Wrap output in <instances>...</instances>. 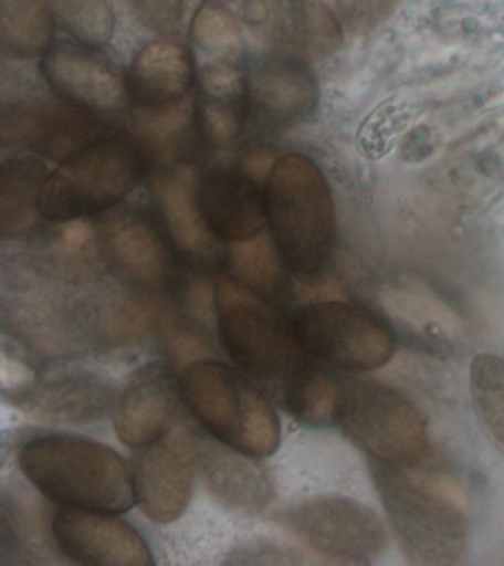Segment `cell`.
<instances>
[{
    "mask_svg": "<svg viewBox=\"0 0 504 566\" xmlns=\"http://www.w3.org/2000/svg\"><path fill=\"white\" fill-rule=\"evenodd\" d=\"M30 484L61 507L125 513L137 503L133 468L109 447L72 433L30 438L19 451Z\"/></svg>",
    "mask_w": 504,
    "mask_h": 566,
    "instance_id": "6da1fadb",
    "label": "cell"
},
{
    "mask_svg": "<svg viewBox=\"0 0 504 566\" xmlns=\"http://www.w3.org/2000/svg\"><path fill=\"white\" fill-rule=\"evenodd\" d=\"M424 460L413 464L375 463L372 475L406 556L414 564H454L466 548V512L449 482L431 471Z\"/></svg>",
    "mask_w": 504,
    "mask_h": 566,
    "instance_id": "7a4b0ae2",
    "label": "cell"
},
{
    "mask_svg": "<svg viewBox=\"0 0 504 566\" xmlns=\"http://www.w3.org/2000/svg\"><path fill=\"white\" fill-rule=\"evenodd\" d=\"M214 315L219 342L228 357L274 398L314 358L302 348L293 318L243 281L219 283Z\"/></svg>",
    "mask_w": 504,
    "mask_h": 566,
    "instance_id": "3957f363",
    "label": "cell"
},
{
    "mask_svg": "<svg viewBox=\"0 0 504 566\" xmlns=\"http://www.w3.org/2000/svg\"><path fill=\"white\" fill-rule=\"evenodd\" d=\"M266 221L284 266L304 281L318 279L336 241L330 190L304 156L283 157L270 175Z\"/></svg>",
    "mask_w": 504,
    "mask_h": 566,
    "instance_id": "277c9868",
    "label": "cell"
},
{
    "mask_svg": "<svg viewBox=\"0 0 504 566\" xmlns=\"http://www.w3.org/2000/svg\"><path fill=\"white\" fill-rule=\"evenodd\" d=\"M181 388L191 415L219 444L252 459L270 458L279 450L277 412L243 371L201 359L187 367Z\"/></svg>",
    "mask_w": 504,
    "mask_h": 566,
    "instance_id": "5b68a950",
    "label": "cell"
},
{
    "mask_svg": "<svg viewBox=\"0 0 504 566\" xmlns=\"http://www.w3.org/2000/svg\"><path fill=\"white\" fill-rule=\"evenodd\" d=\"M337 424L372 463L413 464L427 459V417L409 397L382 381L345 384Z\"/></svg>",
    "mask_w": 504,
    "mask_h": 566,
    "instance_id": "8992f818",
    "label": "cell"
},
{
    "mask_svg": "<svg viewBox=\"0 0 504 566\" xmlns=\"http://www.w3.org/2000/svg\"><path fill=\"white\" fill-rule=\"evenodd\" d=\"M292 318L305 353L337 370H377L387 366L397 350L391 324L364 306L339 301L314 302Z\"/></svg>",
    "mask_w": 504,
    "mask_h": 566,
    "instance_id": "52a82bcc",
    "label": "cell"
},
{
    "mask_svg": "<svg viewBox=\"0 0 504 566\" xmlns=\"http://www.w3.org/2000/svg\"><path fill=\"white\" fill-rule=\"evenodd\" d=\"M141 161L118 139H101L70 156L43 188L39 212L52 221H77L116 205L137 186Z\"/></svg>",
    "mask_w": 504,
    "mask_h": 566,
    "instance_id": "ba28073f",
    "label": "cell"
},
{
    "mask_svg": "<svg viewBox=\"0 0 504 566\" xmlns=\"http://www.w3.org/2000/svg\"><path fill=\"white\" fill-rule=\"evenodd\" d=\"M12 402L38 419L85 424L116 408V384L104 373L60 363L25 376L11 389Z\"/></svg>",
    "mask_w": 504,
    "mask_h": 566,
    "instance_id": "9c48e42d",
    "label": "cell"
},
{
    "mask_svg": "<svg viewBox=\"0 0 504 566\" xmlns=\"http://www.w3.org/2000/svg\"><path fill=\"white\" fill-rule=\"evenodd\" d=\"M287 521L302 542L344 564H371L387 546L382 520L357 500L313 499L293 509Z\"/></svg>",
    "mask_w": 504,
    "mask_h": 566,
    "instance_id": "30bf717a",
    "label": "cell"
},
{
    "mask_svg": "<svg viewBox=\"0 0 504 566\" xmlns=\"http://www.w3.org/2000/svg\"><path fill=\"white\" fill-rule=\"evenodd\" d=\"M199 442L182 419L160 440L137 450L133 464L135 497L157 524H170L186 513L195 489Z\"/></svg>",
    "mask_w": 504,
    "mask_h": 566,
    "instance_id": "8fae6325",
    "label": "cell"
},
{
    "mask_svg": "<svg viewBox=\"0 0 504 566\" xmlns=\"http://www.w3.org/2000/svg\"><path fill=\"white\" fill-rule=\"evenodd\" d=\"M243 14L258 39L287 54L319 60L340 45L344 28L319 0H245Z\"/></svg>",
    "mask_w": 504,
    "mask_h": 566,
    "instance_id": "7c38bea8",
    "label": "cell"
},
{
    "mask_svg": "<svg viewBox=\"0 0 504 566\" xmlns=\"http://www.w3.org/2000/svg\"><path fill=\"white\" fill-rule=\"evenodd\" d=\"M118 513L61 507L52 521L60 551L70 560L96 566H148L155 557L141 534Z\"/></svg>",
    "mask_w": 504,
    "mask_h": 566,
    "instance_id": "4fadbf2b",
    "label": "cell"
},
{
    "mask_svg": "<svg viewBox=\"0 0 504 566\" xmlns=\"http://www.w3.org/2000/svg\"><path fill=\"white\" fill-rule=\"evenodd\" d=\"M182 399L181 381L172 368L164 363L138 368L114 408L118 440L135 451L160 440L181 420Z\"/></svg>",
    "mask_w": 504,
    "mask_h": 566,
    "instance_id": "5bb4252c",
    "label": "cell"
},
{
    "mask_svg": "<svg viewBox=\"0 0 504 566\" xmlns=\"http://www.w3.org/2000/svg\"><path fill=\"white\" fill-rule=\"evenodd\" d=\"M201 213L219 239L244 241L264 231L266 205L239 175L210 174L200 186Z\"/></svg>",
    "mask_w": 504,
    "mask_h": 566,
    "instance_id": "9a60e30c",
    "label": "cell"
},
{
    "mask_svg": "<svg viewBox=\"0 0 504 566\" xmlns=\"http://www.w3.org/2000/svg\"><path fill=\"white\" fill-rule=\"evenodd\" d=\"M159 203L166 226L178 248L206 266L221 258L219 237L201 213L197 184L192 169L181 168L160 181Z\"/></svg>",
    "mask_w": 504,
    "mask_h": 566,
    "instance_id": "2e32d148",
    "label": "cell"
},
{
    "mask_svg": "<svg viewBox=\"0 0 504 566\" xmlns=\"http://www.w3.org/2000/svg\"><path fill=\"white\" fill-rule=\"evenodd\" d=\"M200 447L197 460L214 497L241 512H260L271 500V484L264 469L249 455L223 446Z\"/></svg>",
    "mask_w": 504,
    "mask_h": 566,
    "instance_id": "e0dca14e",
    "label": "cell"
},
{
    "mask_svg": "<svg viewBox=\"0 0 504 566\" xmlns=\"http://www.w3.org/2000/svg\"><path fill=\"white\" fill-rule=\"evenodd\" d=\"M45 73L52 85L87 107L117 109L126 103L120 78L107 65L76 50L51 52Z\"/></svg>",
    "mask_w": 504,
    "mask_h": 566,
    "instance_id": "ac0fdd59",
    "label": "cell"
},
{
    "mask_svg": "<svg viewBox=\"0 0 504 566\" xmlns=\"http://www.w3.org/2000/svg\"><path fill=\"white\" fill-rule=\"evenodd\" d=\"M190 78V59L177 43H148L135 59L134 91L146 104L144 108L166 107L187 99Z\"/></svg>",
    "mask_w": 504,
    "mask_h": 566,
    "instance_id": "d6986e66",
    "label": "cell"
},
{
    "mask_svg": "<svg viewBox=\"0 0 504 566\" xmlns=\"http://www.w3.org/2000/svg\"><path fill=\"white\" fill-rule=\"evenodd\" d=\"M344 389L332 367L313 358L284 386L277 401L306 427L328 428L337 423Z\"/></svg>",
    "mask_w": 504,
    "mask_h": 566,
    "instance_id": "ffe728a7",
    "label": "cell"
},
{
    "mask_svg": "<svg viewBox=\"0 0 504 566\" xmlns=\"http://www.w3.org/2000/svg\"><path fill=\"white\" fill-rule=\"evenodd\" d=\"M105 249L126 274L141 283L160 284L168 272V254L159 237L135 218L113 219L105 227Z\"/></svg>",
    "mask_w": 504,
    "mask_h": 566,
    "instance_id": "44dd1931",
    "label": "cell"
},
{
    "mask_svg": "<svg viewBox=\"0 0 504 566\" xmlns=\"http://www.w3.org/2000/svg\"><path fill=\"white\" fill-rule=\"evenodd\" d=\"M258 104L280 120L305 117L317 103L314 77L300 63L275 60L262 65L253 81Z\"/></svg>",
    "mask_w": 504,
    "mask_h": 566,
    "instance_id": "7402d4cb",
    "label": "cell"
},
{
    "mask_svg": "<svg viewBox=\"0 0 504 566\" xmlns=\"http://www.w3.org/2000/svg\"><path fill=\"white\" fill-rule=\"evenodd\" d=\"M46 181L45 168L32 157H11L3 161L0 200L3 234L24 230L32 223Z\"/></svg>",
    "mask_w": 504,
    "mask_h": 566,
    "instance_id": "603a6c76",
    "label": "cell"
},
{
    "mask_svg": "<svg viewBox=\"0 0 504 566\" xmlns=\"http://www.w3.org/2000/svg\"><path fill=\"white\" fill-rule=\"evenodd\" d=\"M0 38L8 54L34 59L50 46L52 15L36 0H2Z\"/></svg>",
    "mask_w": 504,
    "mask_h": 566,
    "instance_id": "cb8c5ba5",
    "label": "cell"
},
{
    "mask_svg": "<svg viewBox=\"0 0 504 566\" xmlns=\"http://www.w3.org/2000/svg\"><path fill=\"white\" fill-rule=\"evenodd\" d=\"M471 395L477 420L504 454V359L477 355L471 366Z\"/></svg>",
    "mask_w": 504,
    "mask_h": 566,
    "instance_id": "d4e9b609",
    "label": "cell"
},
{
    "mask_svg": "<svg viewBox=\"0 0 504 566\" xmlns=\"http://www.w3.org/2000/svg\"><path fill=\"white\" fill-rule=\"evenodd\" d=\"M70 34L91 46L105 45L114 29L107 0H36Z\"/></svg>",
    "mask_w": 504,
    "mask_h": 566,
    "instance_id": "484cf974",
    "label": "cell"
},
{
    "mask_svg": "<svg viewBox=\"0 0 504 566\" xmlns=\"http://www.w3.org/2000/svg\"><path fill=\"white\" fill-rule=\"evenodd\" d=\"M231 259L243 283L256 292H270L279 286L283 259L274 240L264 232L249 240L235 241L232 244Z\"/></svg>",
    "mask_w": 504,
    "mask_h": 566,
    "instance_id": "4316f807",
    "label": "cell"
},
{
    "mask_svg": "<svg viewBox=\"0 0 504 566\" xmlns=\"http://www.w3.org/2000/svg\"><path fill=\"white\" fill-rule=\"evenodd\" d=\"M197 52L210 61H223L240 50V29L234 15L218 2H206L197 11L191 28Z\"/></svg>",
    "mask_w": 504,
    "mask_h": 566,
    "instance_id": "83f0119b",
    "label": "cell"
},
{
    "mask_svg": "<svg viewBox=\"0 0 504 566\" xmlns=\"http://www.w3.org/2000/svg\"><path fill=\"white\" fill-rule=\"evenodd\" d=\"M401 0H337L342 28L364 34L379 28L397 10Z\"/></svg>",
    "mask_w": 504,
    "mask_h": 566,
    "instance_id": "f1b7e54d",
    "label": "cell"
},
{
    "mask_svg": "<svg viewBox=\"0 0 504 566\" xmlns=\"http://www.w3.org/2000/svg\"><path fill=\"white\" fill-rule=\"evenodd\" d=\"M190 113V101L183 99L166 107L144 108L138 123L148 138L165 144L186 129Z\"/></svg>",
    "mask_w": 504,
    "mask_h": 566,
    "instance_id": "f546056e",
    "label": "cell"
},
{
    "mask_svg": "<svg viewBox=\"0 0 504 566\" xmlns=\"http://www.w3.org/2000/svg\"><path fill=\"white\" fill-rule=\"evenodd\" d=\"M143 20L159 32H172L179 24L183 0H133Z\"/></svg>",
    "mask_w": 504,
    "mask_h": 566,
    "instance_id": "4dcf8cb0",
    "label": "cell"
},
{
    "mask_svg": "<svg viewBox=\"0 0 504 566\" xmlns=\"http://www.w3.org/2000/svg\"><path fill=\"white\" fill-rule=\"evenodd\" d=\"M201 85L209 95L217 98L232 96L240 90L241 74L231 64L213 61L201 72Z\"/></svg>",
    "mask_w": 504,
    "mask_h": 566,
    "instance_id": "1f68e13d",
    "label": "cell"
},
{
    "mask_svg": "<svg viewBox=\"0 0 504 566\" xmlns=\"http://www.w3.org/2000/svg\"><path fill=\"white\" fill-rule=\"evenodd\" d=\"M206 127L218 146H230L239 134V123L228 109L209 107L204 112Z\"/></svg>",
    "mask_w": 504,
    "mask_h": 566,
    "instance_id": "d6a6232c",
    "label": "cell"
},
{
    "mask_svg": "<svg viewBox=\"0 0 504 566\" xmlns=\"http://www.w3.org/2000/svg\"><path fill=\"white\" fill-rule=\"evenodd\" d=\"M90 237V226L77 219V221L65 223L64 230L61 232V243H63V248L69 250V252H76L82 245H85Z\"/></svg>",
    "mask_w": 504,
    "mask_h": 566,
    "instance_id": "836d02e7",
    "label": "cell"
},
{
    "mask_svg": "<svg viewBox=\"0 0 504 566\" xmlns=\"http://www.w3.org/2000/svg\"><path fill=\"white\" fill-rule=\"evenodd\" d=\"M244 170L250 178L261 181L266 177H270L274 169V159L269 151H256L245 157Z\"/></svg>",
    "mask_w": 504,
    "mask_h": 566,
    "instance_id": "e575fe53",
    "label": "cell"
}]
</instances>
